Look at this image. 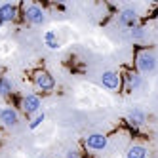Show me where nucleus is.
<instances>
[{
	"mask_svg": "<svg viewBox=\"0 0 158 158\" xmlns=\"http://www.w3.org/2000/svg\"><path fill=\"white\" fill-rule=\"evenodd\" d=\"M15 17H17V8L14 4H10V2L0 4V19L4 23H12V21H15Z\"/></svg>",
	"mask_w": 158,
	"mask_h": 158,
	"instance_id": "1a4fd4ad",
	"label": "nucleus"
},
{
	"mask_svg": "<svg viewBox=\"0 0 158 158\" xmlns=\"http://www.w3.org/2000/svg\"><path fill=\"white\" fill-rule=\"evenodd\" d=\"M126 158H147V149L143 145H131L126 152Z\"/></svg>",
	"mask_w": 158,
	"mask_h": 158,
	"instance_id": "f8f14e48",
	"label": "nucleus"
},
{
	"mask_svg": "<svg viewBox=\"0 0 158 158\" xmlns=\"http://www.w3.org/2000/svg\"><path fill=\"white\" fill-rule=\"evenodd\" d=\"M126 80H128V84H130V89H137V88L141 86V76H139L137 73H130V74L126 76Z\"/></svg>",
	"mask_w": 158,
	"mask_h": 158,
	"instance_id": "4468645a",
	"label": "nucleus"
},
{
	"mask_svg": "<svg viewBox=\"0 0 158 158\" xmlns=\"http://www.w3.org/2000/svg\"><path fill=\"white\" fill-rule=\"evenodd\" d=\"M44 120H46V112H42V110H40L38 114H36L35 118H32V120L29 122V128H31V130H36V128L40 126V124H42Z\"/></svg>",
	"mask_w": 158,
	"mask_h": 158,
	"instance_id": "2eb2a0df",
	"label": "nucleus"
},
{
	"mask_svg": "<svg viewBox=\"0 0 158 158\" xmlns=\"http://www.w3.org/2000/svg\"><path fill=\"white\" fill-rule=\"evenodd\" d=\"M84 145L86 149H92V151H105L109 139L105 133H89L88 137H84Z\"/></svg>",
	"mask_w": 158,
	"mask_h": 158,
	"instance_id": "7ed1b4c3",
	"label": "nucleus"
},
{
	"mask_svg": "<svg viewBox=\"0 0 158 158\" xmlns=\"http://www.w3.org/2000/svg\"><path fill=\"white\" fill-rule=\"evenodd\" d=\"M135 65H137L139 73H143V74L152 73L156 69V57H154V53L149 52V50H141L137 53V57H135Z\"/></svg>",
	"mask_w": 158,
	"mask_h": 158,
	"instance_id": "f257e3e1",
	"label": "nucleus"
},
{
	"mask_svg": "<svg viewBox=\"0 0 158 158\" xmlns=\"http://www.w3.org/2000/svg\"><path fill=\"white\" fill-rule=\"evenodd\" d=\"M65 158H80V152H78L76 149H69L67 151V156Z\"/></svg>",
	"mask_w": 158,
	"mask_h": 158,
	"instance_id": "f3484780",
	"label": "nucleus"
},
{
	"mask_svg": "<svg viewBox=\"0 0 158 158\" xmlns=\"http://www.w3.org/2000/svg\"><path fill=\"white\" fill-rule=\"evenodd\" d=\"M14 92V84L8 76H0V95H10Z\"/></svg>",
	"mask_w": 158,
	"mask_h": 158,
	"instance_id": "ddd939ff",
	"label": "nucleus"
},
{
	"mask_svg": "<svg viewBox=\"0 0 158 158\" xmlns=\"http://www.w3.org/2000/svg\"><path fill=\"white\" fill-rule=\"evenodd\" d=\"M101 84H103L107 89H120V86H122V76L118 74V73H114V71H105L103 74H101Z\"/></svg>",
	"mask_w": 158,
	"mask_h": 158,
	"instance_id": "423d86ee",
	"label": "nucleus"
},
{
	"mask_svg": "<svg viewBox=\"0 0 158 158\" xmlns=\"http://www.w3.org/2000/svg\"><path fill=\"white\" fill-rule=\"evenodd\" d=\"M2 25H4V21H2V19H0V27H2Z\"/></svg>",
	"mask_w": 158,
	"mask_h": 158,
	"instance_id": "a211bd4d",
	"label": "nucleus"
},
{
	"mask_svg": "<svg viewBox=\"0 0 158 158\" xmlns=\"http://www.w3.org/2000/svg\"><path fill=\"white\" fill-rule=\"evenodd\" d=\"M118 23L122 27H137V12L135 10H122L120 15H118Z\"/></svg>",
	"mask_w": 158,
	"mask_h": 158,
	"instance_id": "6e6552de",
	"label": "nucleus"
},
{
	"mask_svg": "<svg viewBox=\"0 0 158 158\" xmlns=\"http://www.w3.org/2000/svg\"><path fill=\"white\" fill-rule=\"evenodd\" d=\"M25 19L31 25H42L44 21H46V14H44V10L40 6L31 4V6L25 8Z\"/></svg>",
	"mask_w": 158,
	"mask_h": 158,
	"instance_id": "20e7f679",
	"label": "nucleus"
},
{
	"mask_svg": "<svg viewBox=\"0 0 158 158\" xmlns=\"http://www.w3.org/2000/svg\"><path fill=\"white\" fill-rule=\"evenodd\" d=\"M44 44H46L50 50H59V40H57V35H55L53 31L44 32Z\"/></svg>",
	"mask_w": 158,
	"mask_h": 158,
	"instance_id": "9b49d317",
	"label": "nucleus"
},
{
	"mask_svg": "<svg viewBox=\"0 0 158 158\" xmlns=\"http://www.w3.org/2000/svg\"><path fill=\"white\" fill-rule=\"evenodd\" d=\"M21 107H23V110H25V114H38L40 112V109H42V101H40V97L36 95V94H29V95H25L23 97V103H21Z\"/></svg>",
	"mask_w": 158,
	"mask_h": 158,
	"instance_id": "39448f33",
	"label": "nucleus"
},
{
	"mask_svg": "<svg viewBox=\"0 0 158 158\" xmlns=\"http://www.w3.org/2000/svg\"><path fill=\"white\" fill-rule=\"evenodd\" d=\"M32 82L40 92H52L55 88V78L48 73V71H36L32 74Z\"/></svg>",
	"mask_w": 158,
	"mask_h": 158,
	"instance_id": "f03ea898",
	"label": "nucleus"
},
{
	"mask_svg": "<svg viewBox=\"0 0 158 158\" xmlns=\"http://www.w3.org/2000/svg\"><path fill=\"white\" fill-rule=\"evenodd\" d=\"M0 122H2L4 126H8V128H15L17 124H19L17 110L14 107H4L2 110H0Z\"/></svg>",
	"mask_w": 158,
	"mask_h": 158,
	"instance_id": "0eeeda50",
	"label": "nucleus"
},
{
	"mask_svg": "<svg viewBox=\"0 0 158 158\" xmlns=\"http://www.w3.org/2000/svg\"><path fill=\"white\" fill-rule=\"evenodd\" d=\"M143 35H145V32H143L141 27H133L131 29V38H143Z\"/></svg>",
	"mask_w": 158,
	"mask_h": 158,
	"instance_id": "dca6fc26",
	"label": "nucleus"
},
{
	"mask_svg": "<svg viewBox=\"0 0 158 158\" xmlns=\"http://www.w3.org/2000/svg\"><path fill=\"white\" fill-rule=\"evenodd\" d=\"M145 120H147V116L141 109H131L128 112V122L131 126H141V124H145Z\"/></svg>",
	"mask_w": 158,
	"mask_h": 158,
	"instance_id": "9d476101",
	"label": "nucleus"
}]
</instances>
